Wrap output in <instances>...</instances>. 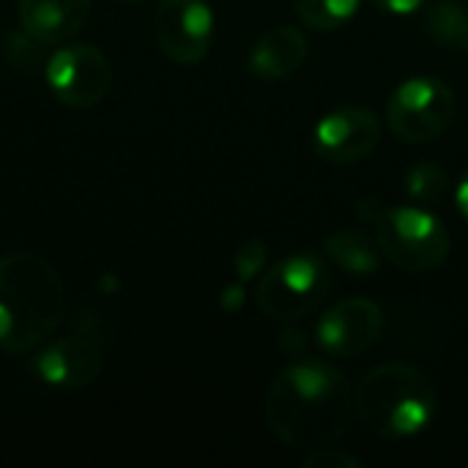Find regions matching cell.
Segmentation results:
<instances>
[{
	"mask_svg": "<svg viewBox=\"0 0 468 468\" xmlns=\"http://www.w3.org/2000/svg\"><path fill=\"white\" fill-rule=\"evenodd\" d=\"M90 0H16L22 33L36 44H66L71 41L85 19Z\"/></svg>",
	"mask_w": 468,
	"mask_h": 468,
	"instance_id": "12",
	"label": "cell"
},
{
	"mask_svg": "<svg viewBox=\"0 0 468 468\" xmlns=\"http://www.w3.org/2000/svg\"><path fill=\"white\" fill-rule=\"evenodd\" d=\"M154 33L173 63H200L214 41L211 5L206 0H159L154 11Z\"/></svg>",
	"mask_w": 468,
	"mask_h": 468,
	"instance_id": "8",
	"label": "cell"
},
{
	"mask_svg": "<svg viewBox=\"0 0 468 468\" xmlns=\"http://www.w3.org/2000/svg\"><path fill=\"white\" fill-rule=\"evenodd\" d=\"M302 22L313 30H337L359 8V0H293Z\"/></svg>",
	"mask_w": 468,
	"mask_h": 468,
	"instance_id": "16",
	"label": "cell"
},
{
	"mask_svg": "<svg viewBox=\"0 0 468 468\" xmlns=\"http://www.w3.org/2000/svg\"><path fill=\"white\" fill-rule=\"evenodd\" d=\"M307 52H310V41L299 27L277 25L258 38V44L247 58V66L261 80H282L307 60Z\"/></svg>",
	"mask_w": 468,
	"mask_h": 468,
	"instance_id": "13",
	"label": "cell"
},
{
	"mask_svg": "<svg viewBox=\"0 0 468 468\" xmlns=\"http://www.w3.org/2000/svg\"><path fill=\"white\" fill-rule=\"evenodd\" d=\"M381 121L367 107H340L326 112L313 129V148L324 162L354 165L376 151Z\"/></svg>",
	"mask_w": 468,
	"mask_h": 468,
	"instance_id": "9",
	"label": "cell"
},
{
	"mask_svg": "<svg viewBox=\"0 0 468 468\" xmlns=\"http://www.w3.org/2000/svg\"><path fill=\"white\" fill-rule=\"evenodd\" d=\"M378 11L384 14H392V16H409V14H417L425 0H370Z\"/></svg>",
	"mask_w": 468,
	"mask_h": 468,
	"instance_id": "21",
	"label": "cell"
},
{
	"mask_svg": "<svg viewBox=\"0 0 468 468\" xmlns=\"http://www.w3.org/2000/svg\"><path fill=\"white\" fill-rule=\"evenodd\" d=\"M433 381L406 362H387L370 370L356 395L354 409L362 425L381 439H411L422 433L436 414Z\"/></svg>",
	"mask_w": 468,
	"mask_h": 468,
	"instance_id": "3",
	"label": "cell"
},
{
	"mask_svg": "<svg viewBox=\"0 0 468 468\" xmlns=\"http://www.w3.org/2000/svg\"><path fill=\"white\" fill-rule=\"evenodd\" d=\"M121 3H134V0H121Z\"/></svg>",
	"mask_w": 468,
	"mask_h": 468,
	"instance_id": "24",
	"label": "cell"
},
{
	"mask_svg": "<svg viewBox=\"0 0 468 468\" xmlns=\"http://www.w3.org/2000/svg\"><path fill=\"white\" fill-rule=\"evenodd\" d=\"M329 285L332 274L324 258L313 250H302L277 261L263 274L255 291V304L271 321H296L326 299Z\"/></svg>",
	"mask_w": 468,
	"mask_h": 468,
	"instance_id": "5",
	"label": "cell"
},
{
	"mask_svg": "<svg viewBox=\"0 0 468 468\" xmlns=\"http://www.w3.org/2000/svg\"><path fill=\"white\" fill-rule=\"evenodd\" d=\"M241 304H244V282H233V285H228L225 291H222V296H219V307L225 310V313H236V310H241Z\"/></svg>",
	"mask_w": 468,
	"mask_h": 468,
	"instance_id": "22",
	"label": "cell"
},
{
	"mask_svg": "<svg viewBox=\"0 0 468 468\" xmlns=\"http://www.w3.org/2000/svg\"><path fill=\"white\" fill-rule=\"evenodd\" d=\"M452 88L431 74L409 77L387 101V123L403 143H431L444 134L455 118Z\"/></svg>",
	"mask_w": 468,
	"mask_h": 468,
	"instance_id": "6",
	"label": "cell"
},
{
	"mask_svg": "<svg viewBox=\"0 0 468 468\" xmlns=\"http://www.w3.org/2000/svg\"><path fill=\"white\" fill-rule=\"evenodd\" d=\"M354 395L343 370L326 359H291L271 381L263 403L269 431L293 450L337 444L354 417Z\"/></svg>",
	"mask_w": 468,
	"mask_h": 468,
	"instance_id": "1",
	"label": "cell"
},
{
	"mask_svg": "<svg viewBox=\"0 0 468 468\" xmlns=\"http://www.w3.org/2000/svg\"><path fill=\"white\" fill-rule=\"evenodd\" d=\"M266 263H269V247L261 239H250L233 252V271H236V280L244 285L255 280L266 269Z\"/></svg>",
	"mask_w": 468,
	"mask_h": 468,
	"instance_id": "18",
	"label": "cell"
},
{
	"mask_svg": "<svg viewBox=\"0 0 468 468\" xmlns=\"http://www.w3.org/2000/svg\"><path fill=\"white\" fill-rule=\"evenodd\" d=\"M447 189H450V178L436 165H417L406 176V192L417 203H436L447 195Z\"/></svg>",
	"mask_w": 468,
	"mask_h": 468,
	"instance_id": "17",
	"label": "cell"
},
{
	"mask_svg": "<svg viewBox=\"0 0 468 468\" xmlns=\"http://www.w3.org/2000/svg\"><path fill=\"white\" fill-rule=\"evenodd\" d=\"M33 373L38 381L55 389H82L93 384L104 367L101 348L85 337V335H71L60 340H47L36 359L30 362Z\"/></svg>",
	"mask_w": 468,
	"mask_h": 468,
	"instance_id": "11",
	"label": "cell"
},
{
	"mask_svg": "<svg viewBox=\"0 0 468 468\" xmlns=\"http://www.w3.org/2000/svg\"><path fill=\"white\" fill-rule=\"evenodd\" d=\"M359 466H362V458H359V455L346 452V450H343V447H337V444L310 450V452H307V458H304V468H359Z\"/></svg>",
	"mask_w": 468,
	"mask_h": 468,
	"instance_id": "19",
	"label": "cell"
},
{
	"mask_svg": "<svg viewBox=\"0 0 468 468\" xmlns=\"http://www.w3.org/2000/svg\"><path fill=\"white\" fill-rule=\"evenodd\" d=\"M324 250L329 261L351 277H373L384 261L378 239L365 233L362 228H343L326 236Z\"/></svg>",
	"mask_w": 468,
	"mask_h": 468,
	"instance_id": "14",
	"label": "cell"
},
{
	"mask_svg": "<svg viewBox=\"0 0 468 468\" xmlns=\"http://www.w3.org/2000/svg\"><path fill=\"white\" fill-rule=\"evenodd\" d=\"M431 38L468 55V5L461 0H436L425 16Z\"/></svg>",
	"mask_w": 468,
	"mask_h": 468,
	"instance_id": "15",
	"label": "cell"
},
{
	"mask_svg": "<svg viewBox=\"0 0 468 468\" xmlns=\"http://www.w3.org/2000/svg\"><path fill=\"white\" fill-rule=\"evenodd\" d=\"M69 313L60 271L36 252L0 258V351L30 354L41 348Z\"/></svg>",
	"mask_w": 468,
	"mask_h": 468,
	"instance_id": "2",
	"label": "cell"
},
{
	"mask_svg": "<svg viewBox=\"0 0 468 468\" xmlns=\"http://www.w3.org/2000/svg\"><path fill=\"white\" fill-rule=\"evenodd\" d=\"M280 351H282L288 359L304 356V354H307V337H304V332L296 329V326L282 329V335H280Z\"/></svg>",
	"mask_w": 468,
	"mask_h": 468,
	"instance_id": "20",
	"label": "cell"
},
{
	"mask_svg": "<svg viewBox=\"0 0 468 468\" xmlns=\"http://www.w3.org/2000/svg\"><path fill=\"white\" fill-rule=\"evenodd\" d=\"M44 77L60 104L88 110L110 93L112 66L93 44H66L47 60Z\"/></svg>",
	"mask_w": 468,
	"mask_h": 468,
	"instance_id": "7",
	"label": "cell"
},
{
	"mask_svg": "<svg viewBox=\"0 0 468 468\" xmlns=\"http://www.w3.org/2000/svg\"><path fill=\"white\" fill-rule=\"evenodd\" d=\"M455 206L468 219V170L463 173V178L458 181V186H455Z\"/></svg>",
	"mask_w": 468,
	"mask_h": 468,
	"instance_id": "23",
	"label": "cell"
},
{
	"mask_svg": "<svg viewBox=\"0 0 468 468\" xmlns=\"http://www.w3.org/2000/svg\"><path fill=\"white\" fill-rule=\"evenodd\" d=\"M373 225L384 258L403 271H433L450 255L444 222L420 206H381Z\"/></svg>",
	"mask_w": 468,
	"mask_h": 468,
	"instance_id": "4",
	"label": "cell"
},
{
	"mask_svg": "<svg viewBox=\"0 0 468 468\" xmlns=\"http://www.w3.org/2000/svg\"><path fill=\"white\" fill-rule=\"evenodd\" d=\"M384 332V313L376 302L354 296L326 310L315 324V343L329 356L367 351Z\"/></svg>",
	"mask_w": 468,
	"mask_h": 468,
	"instance_id": "10",
	"label": "cell"
}]
</instances>
